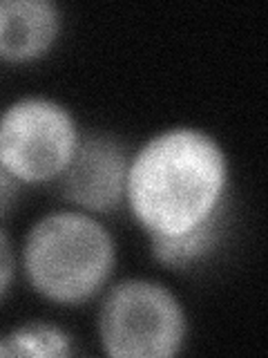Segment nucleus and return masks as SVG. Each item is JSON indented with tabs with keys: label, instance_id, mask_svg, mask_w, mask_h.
I'll return each instance as SVG.
<instances>
[{
	"label": "nucleus",
	"instance_id": "9b49d317",
	"mask_svg": "<svg viewBox=\"0 0 268 358\" xmlns=\"http://www.w3.org/2000/svg\"><path fill=\"white\" fill-rule=\"evenodd\" d=\"M0 356H9V350L5 345V338H0Z\"/></svg>",
	"mask_w": 268,
	"mask_h": 358
},
{
	"label": "nucleus",
	"instance_id": "20e7f679",
	"mask_svg": "<svg viewBox=\"0 0 268 358\" xmlns=\"http://www.w3.org/2000/svg\"><path fill=\"white\" fill-rule=\"evenodd\" d=\"M81 130L54 99L22 96L0 115V164L22 186L56 182L72 162Z\"/></svg>",
	"mask_w": 268,
	"mask_h": 358
},
{
	"label": "nucleus",
	"instance_id": "423d86ee",
	"mask_svg": "<svg viewBox=\"0 0 268 358\" xmlns=\"http://www.w3.org/2000/svg\"><path fill=\"white\" fill-rule=\"evenodd\" d=\"M61 9L50 0H0V59L31 63L47 54L61 34Z\"/></svg>",
	"mask_w": 268,
	"mask_h": 358
},
{
	"label": "nucleus",
	"instance_id": "9d476101",
	"mask_svg": "<svg viewBox=\"0 0 268 358\" xmlns=\"http://www.w3.org/2000/svg\"><path fill=\"white\" fill-rule=\"evenodd\" d=\"M22 184L0 164V217H7L18 206Z\"/></svg>",
	"mask_w": 268,
	"mask_h": 358
},
{
	"label": "nucleus",
	"instance_id": "f257e3e1",
	"mask_svg": "<svg viewBox=\"0 0 268 358\" xmlns=\"http://www.w3.org/2000/svg\"><path fill=\"white\" fill-rule=\"evenodd\" d=\"M228 159L212 134L177 126L132 152L126 201L150 238L181 235L228 204Z\"/></svg>",
	"mask_w": 268,
	"mask_h": 358
},
{
	"label": "nucleus",
	"instance_id": "6e6552de",
	"mask_svg": "<svg viewBox=\"0 0 268 358\" xmlns=\"http://www.w3.org/2000/svg\"><path fill=\"white\" fill-rule=\"evenodd\" d=\"M5 345L9 356H25V358H61L74 354V345L70 334L61 327L50 324L45 320H31L11 329L5 336Z\"/></svg>",
	"mask_w": 268,
	"mask_h": 358
},
{
	"label": "nucleus",
	"instance_id": "0eeeda50",
	"mask_svg": "<svg viewBox=\"0 0 268 358\" xmlns=\"http://www.w3.org/2000/svg\"><path fill=\"white\" fill-rule=\"evenodd\" d=\"M226 208H219L215 215H210L206 222L197 224L181 235H170V238H150L152 257L163 266L170 268H188L217 249L226 233Z\"/></svg>",
	"mask_w": 268,
	"mask_h": 358
},
{
	"label": "nucleus",
	"instance_id": "f03ea898",
	"mask_svg": "<svg viewBox=\"0 0 268 358\" xmlns=\"http://www.w3.org/2000/svg\"><path fill=\"white\" fill-rule=\"evenodd\" d=\"M22 273L54 305L76 307L105 289L117 266V244L96 215L78 208L43 215L22 242Z\"/></svg>",
	"mask_w": 268,
	"mask_h": 358
},
{
	"label": "nucleus",
	"instance_id": "7ed1b4c3",
	"mask_svg": "<svg viewBox=\"0 0 268 358\" xmlns=\"http://www.w3.org/2000/svg\"><path fill=\"white\" fill-rule=\"evenodd\" d=\"M188 320L181 300L159 280L112 285L98 309V341L114 358H168L181 352Z\"/></svg>",
	"mask_w": 268,
	"mask_h": 358
},
{
	"label": "nucleus",
	"instance_id": "39448f33",
	"mask_svg": "<svg viewBox=\"0 0 268 358\" xmlns=\"http://www.w3.org/2000/svg\"><path fill=\"white\" fill-rule=\"evenodd\" d=\"M130 159L128 145L112 134H81L72 162L56 179L63 199L89 215L121 208L126 204Z\"/></svg>",
	"mask_w": 268,
	"mask_h": 358
},
{
	"label": "nucleus",
	"instance_id": "1a4fd4ad",
	"mask_svg": "<svg viewBox=\"0 0 268 358\" xmlns=\"http://www.w3.org/2000/svg\"><path fill=\"white\" fill-rule=\"evenodd\" d=\"M16 278V251L7 231L0 227V298H3Z\"/></svg>",
	"mask_w": 268,
	"mask_h": 358
}]
</instances>
